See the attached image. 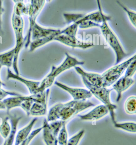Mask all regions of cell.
I'll return each instance as SVG.
<instances>
[{
    "mask_svg": "<svg viewBox=\"0 0 136 145\" xmlns=\"http://www.w3.org/2000/svg\"><path fill=\"white\" fill-rule=\"evenodd\" d=\"M7 80H14L22 83L27 87L31 95L37 93L40 84V81L30 80L16 74L11 70L10 68H7Z\"/></svg>",
    "mask_w": 136,
    "mask_h": 145,
    "instance_id": "9c48e42d",
    "label": "cell"
},
{
    "mask_svg": "<svg viewBox=\"0 0 136 145\" xmlns=\"http://www.w3.org/2000/svg\"><path fill=\"white\" fill-rule=\"evenodd\" d=\"M45 1H31L29 3L28 16L29 29L26 38H24V46L28 48L31 42V35L32 29L36 23V20L45 5Z\"/></svg>",
    "mask_w": 136,
    "mask_h": 145,
    "instance_id": "8992f818",
    "label": "cell"
},
{
    "mask_svg": "<svg viewBox=\"0 0 136 145\" xmlns=\"http://www.w3.org/2000/svg\"><path fill=\"white\" fill-rule=\"evenodd\" d=\"M3 145H7V140H6L5 141V142H4V144H3Z\"/></svg>",
    "mask_w": 136,
    "mask_h": 145,
    "instance_id": "b9f144b4",
    "label": "cell"
},
{
    "mask_svg": "<svg viewBox=\"0 0 136 145\" xmlns=\"http://www.w3.org/2000/svg\"><path fill=\"white\" fill-rule=\"evenodd\" d=\"M38 120V118H33L25 127L21 129L16 134L15 140V145H19L24 141L32 132L34 125Z\"/></svg>",
    "mask_w": 136,
    "mask_h": 145,
    "instance_id": "2e32d148",
    "label": "cell"
},
{
    "mask_svg": "<svg viewBox=\"0 0 136 145\" xmlns=\"http://www.w3.org/2000/svg\"><path fill=\"white\" fill-rule=\"evenodd\" d=\"M60 29L45 28L41 27L37 23L35 24L32 29L31 32V41L42 38L51 36L54 34L60 33Z\"/></svg>",
    "mask_w": 136,
    "mask_h": 145,
    "instance_id": "4fadbf2b",
    "label": "cell"
},
{
    "mask_svg": "<svg viewBox=\"0 0 136 145\" xmlns=\"http://www.w3.org/2000/svg\"><path fill=\"white\" fill-rule=\"evenodd\" d=\"M54 84L59 88L67 91L74 99V101H86L91 97L92 94L89 90L82 88H73L62 83L56 81Z\"/></svg>",
    "mask_w": 136,
    "mask_h": 145,
    "instance_id": "52a82bcc",
    "label": "cell"
},
{
    "mask_svg": "<svg viewBox=\"0 0 136 145\" xmlns=\"http://www.w3.org/2000/svg\"><path fill=\"white\" fill-rule=\"evenodd\" d=\"M126 112L129 114H133L136 112V97L131 96L128 97L125 104Z\"/></svg>",
    "mask_w": 136,
    "mask_h": 145,
    "instance_id": "4316f807",
    "label": "cell"
},
{
    "mask_svg": "<svg viewBox=\"0 0 136 145\" xmlns=\"http://www.w3.org/2000/svg\"><path fill=\"white\" fill-rule=\"evenodd\" d=\"M95 106L89 101H71L66 103H58L52 107L47 115V122L60 120L65 121L80 112Z\"/></svg>",
    "mask_w": 136,
    "mask_h": 145,
    "instance_id": "6da1fadb",
    "label": "cell"
},
{
    "mask_svg": "<svg viewBox=\"0 0 136 145\" xmlns=\"http://www.w3.org/2000/svg\"><path fill=\"white\" fill-rule=\"evenodd\" d=\"M134 83V80L132 78L122 76L115 83L112 85V89L117 92L116 102L120 101L121 98L122 92L126 90Z\"/></svg>",
    "mask_w": 136,
    "mask_h": 145,
    "instance_id": "7c38bea8",
    "label": "cell"
},
{
    "mask_svg": "<svg viewBox=\"0 0 136 145\" xmlns=\"http://www.w3.org/2000/svg\"><path fill=\"white\" fill-rule=\"evenodd\" d=\"M100 28L105 40L115 53L116 60L115 65H117L126 57L127 55L123 50L116 35L109 27L107 22H103L101 24Z\"/></svg>",
    "mask_w": 136,
    "mask_h": 145,
    "instance_id": "277c9868",
    "label": "cell"
},
{
    "mask_svg": "<svg viewBox=\"0 0 136 145\" xmlns=\"http://www.w3.org/2000/svg\"><path fill=\"white\" fill-rule=\"evenodd\" d=\"M58 144L59 145H67L68 141V134L66 124L62 127L57 137Z\"/></svg>",
    "mask_w": 136,
    "mask_h": 145,
    "instance_id": "4dcf8cb0",
    "label": "cell"
},
{
    "mask_svg": "<svg viewBox=\"0 0 136 145\" xmlns=\"http://www.w3.org/2000/svg\"><path fill=\"white\" fill-rule=\"evenodd\" d=\"M9 117H5L0 124V134L5 139L8 138L11 131V126L9 123Z\"/></svg>",
    "mask_w": 136,
    "mask_h": 145,
    "instance_id": "d4e9b609",
    "label": "cell"
},
{
    "mask_svg": "<svg viewBox=\"0 0 136 145\" xmlns=\"http://www.w3.org/2000/svg\"><path fill=\"white\" fill-rule=\"evenodd\" d=\"M84 133L85 131L84 130H81L79 131L78 133L68 140L67 145H78L81 139L84 135Z\"/></svg>",
    "mask_w": 136,
    "mask_h": 145,
    "instance_id": "e575fe53",
    "label": "cell"
},
{
    "mask_svg": "<svg viewBox=\"0 0 136 145\" xmlns=\"http://www.w3.org/2000/svg\"><path fill=\"white\" fill-rule=\"evenodd\" d=\"M22 95L21 94L14 91H9L5 90L0 87V101H3L4 99H5L8 96H19Z\"/></svg>",
    "mask_w": 136,
    "mask_h": 145,
    "instance_id": "74e56055",
    "label": "cell"
},
{
    "mask_svg": "<svg viewBox=\"0 0 136 145\" xmlns=\"http://www.w3.org/2000/svg\"><path fill=\"white\" fill-rule=\"evenodd\" d=\"M109 110L104 105H99L91 112L84 115H78L81 120L85 121H96L102 118L108 114Z\"/></svg>",
    "mask_w": 136,
    "mask_h": 145,
    "instance_id": "8fae6325",
    "label": "cell"
},
{
    "mask_svg": "<svg viewBox=\"0 0 136 145\" xmlns=\"http://www.w3.org/2000/svg\"><path fill=\"white\" fill-rule=\"evenodd\" d=\"M136 60H135L133 61L127 68L124 76L127 78H131L136 72Z\"/></svg>",
    "mask_w": 136,
    "mask_h": 145,
    "instance_id": "d590c367",
    "label": "cell"
},
{
    "mask_svg": "<svg viewBox=\"0 0 136 145\" xmlns=\"http://www.w3.org/2000/svg\"><path fill=\"white\" fill-rule=\"evenodd\" d=\"M2 67V66L0 64V72H1V70ZM5 85V84H4V83L1 81V78H0V87H1L2 86H3Z\"/></svg>",
    "mask_w": 136,
    "mask_h": 145,
    "instance_id": "60d3db41",
    "label": "cell"
},
{
    "mask_svg": "<svg viewBox=\"0 0 136 145\" xmlns=\"http://www.w3.org/2000/svg\"><path fill=\"white\" fill-rule=\"evenodd\" d=\"M47 112V105L34 102L32 105L29 116L37 117L44 116Z\"/></svg>",
    "mask_w": 136,
    "mask_h": 145,
    "instance_id": "7402d4cb",
    "label": "cell"
},
{
    "mask_svg": "<svg viewBox=\"0 0 136 145\" xmlns=\"http://www.w3.org/2000/svg\"><path fill=\"white\" fill-rule=\"evenodd\" d=\"M9 118L11 126V131L8 138L6 140H7V145H13L15 141L18 125L22 118L16 115H10Z\"/></svg>",
    "mask_w": 136,
    "mask_h": 145,
    "instance_id": "d6986e66",
    "label": "cell"
},
{
    "mask_svg": "<svg viewBox=\"0 0 136 145\" xmlns=\"http://www.w3.org/2000/svg\"><path fill=\"white\" fill-rule=\"evenodd\" d=\"M55 77L51 72H50L40 82L39 86L37 90V93L44 92L49 89L55 82Z\"/></svg>",
    "mask_w": 136,
    "mask_h": 145,
    "instance_id": "cb8c5ba5",
    "label": "cell"
},
{
    "mask_svg": "<svg viewBox=\"0 0 136 145\" xmlns=\"http://www.w3.org/2000/svg\"><path fill=\"white\" fill-rule=\"evenodd\" d=\"M43 139L46 145H58L57 137L53 135L50 130L49 123L46 119L43 122Z\"/></svg>",
    "mask_w": 136,
    "mask_h": 145,
    "instance_id": "ac0fdd59",
    "label": "cell"
},
{
    "mask_svg": "<svg viewBox=\"0 0 136 145\" xmlns=\"http://www.w3.org/2000/svg\"><path fill=\"white\" fill-rule=\"evenodd\" d=\"M60 34V33H58L46 38H42V39L31 41L29 46L30 51V52H33L37 48H39L51 41L54 40V39L56 38V36Z\"/></svg>",
    "mask_w": 136,
    "mask_h": 145,
    "instance_id": "44dd1931",
    "label": "cell"
},
{
    "mask_svg": "<svg viewBox=\"0 0 136 145\" xmlns=\"http://www.w3.org/2000/svg\"><path fill=\"white\" fill-rule=\"evenodd\" d=\"M74 23L77 24L79 26V28L81 29H85L93 27H100L101 26V24H99L96 23L91 21H87V20H81V19Z\"/></svg>",
    "mask_w": 136,
    "mask_h": 145,
    "instance_id": "1f68e13d",
    "label": "cell"
},
{
    "mask_svg": "<svg viewBox=\"0 0 136 145\" xmlns=\"http://www.w3.org/2000/svg\"><path fill=\"white\" fill-rule=\"evenodd\" d=\"M78 28L79 26L77 24L73 23L68 27L61 30L60 34L64 35L70 37H76Z\"/></svg>",
    "mask_w": 136,
    "mask_h": 145,
    "instance_id": "f546056e",
    "label": "cell"
},
{
    "mask_svg": "<svg viewBox=\"0 0 136 145\" xmlns=\"http://www.w3.org/2000/svg\"><path fill=\"white\" fill-rule=\"evenodd\" d=\"M4 10L2 6V1L0 0V30L2 29V16Z\"/></svg>",
    "mask_w": 136,
    "mask_h": 145,
    "instance_id": "f35d334b",
    "label": "cell"
},
{
    "mask_svg": "<svg viewBox=\"0 0 136 145\" xmlns=\"http://www.w3.org/2000/svg\"><path fill=\"white\" fill-rule=\"evenodd\" d=\"M43 126L37 128L36 129L33 131L30 135L22 142L19 145H29L30 142L34 140V138L43 130Z\"/></svg>",
    "mask_w": 136,
    "mask_h": 145,
    "instance_id": "836d02e7",
    "label": "cell"
},
{
    "mask_svg": "<svg viewBox=\"0 0 136 145\" xmlns=\"http://www.w3.org/2000/svg\"><path fill=\"white\" fill-rule=\"evenodd\" d=\"M136 56L134 55L124 62L116 65L110 68L102 74L103 80L102 87H107L115 83L123 74L128 65L136 60Z\"/></svg>",
    "mask_w": 136,
    "mask_h": 145,
    "instance_id": "5b68a950",
    "label": "cell"
},
{
    "mask_svg": "<svg viewBox=\"0 0 136 145\" xmlns=\"http://www.w3.org/2000/svg\"><path fill=\"white\" fill-rule=\"evenodd\" d=\"M65 55L66 58L59 66L56 67L53 66L52 67L51 72L55 78L71 68L77 67L78 65H82L85 64V62L78 61L68 53H65Z\"/></svg>",
    "mask_w": 136,
    "mask_h": 145,
    "instance_id": "ba28073f",
    "label": "cell"
},
{
    "mask_svg": "<svg viewBox=\"0 0 136 145\" xmlns=\"http://www.w3.org/2000/svg\"><path fill=\"white\" fill-rule=\"evenodd\" d=\"M114 126L116 128L121 129L131 133H135L136 132V124L134 122L120 123L116 122L114 123Z\"/></svg>",
    "mask_w": 136,
    "mask_h": 145,
    "instance_id": "484cf974",
    "label": "cell"
},
{
    "mask_svg": "<svg viewBox=\"0 0 136 145\" xmlns=\"http://www.w3.org/2000/svg\"><path fill=\"white\" fill-rule=\"evenodd\" d=\"M29 98V96L21 95L5 98L3 101L7 113L15 108L20 107L22 103Z\"/></svg>",
    "mask_w": 136,
    "mask_h": 145,
    "instance_id": "e0dca14e",
    "label": "cell"
},
{
    "mask_svg": "<svg viewBox=\"0 0 136 145\" xmlns=\"http://www.w3.org/2000/svg\"><path fill=\"white\" fill-rule=\"evenodd\" d=\"M6 107L5 104L3 103V101H0V110L6 109Z\"/></svg>",
    "mask_w": 136,
    "mask_h": 145,
    "instance_id": "ab89813d",
    "label": "cell"
},
{
    "mask_svg": "<svg viewBox=\"0 0 136 145\" xmlns=\"http://www.w3.org/2000/svg\"><path fill=\"white\" fill-rule=\"evenodd\" d=\"M15 6L13 13L18 16H28L29 3L25 4L23 1H14Z\"/></svg>",
    "mask_w": 136,
    "mask_h": 145,
    "instance_id": "603a6c76",
    "label": "cell"
},
{
    "mask_svg": "<svg viewBox=\"0 0 136 145\" xmlns=\"http://www.w3.org/2000/svg\"></svg>",
    "mask_w": 136,
    "mask_h": 145,
    "instance_id": "7bdbcfd3",
    "label": "cell"
},
{
    "mask_svg": "<svg viewBox=\"0 0 136 145\" xmlns=\"http://www.w3.org/2000/svg\"><path fill=\"white\" fill-rule=\"evenodd\" d=\"M54 40L58 41L65 45L73 48L86 49L93 46L92 44L81 41L76 37H70L63 34H60L56 36Z\"/></svg>",
    "mask_w": 136,
    "mask_h": 145,
    "instance_id": "30bf717a",
    "label": "cell"
},
{
    "mask_svg": "<svg viewBox=\"0 0 136 145\" xmlns=\"http://www.w3.org/2000/svg\"><path fill=\"white\" fill-rule=\"evenodd\" d=\"M76 71L79 74L84 77L90 84L96 86L102 87L103 80L102 74L87 72L79 67H74Z\"/></svg>",
    "mask_w": 136,
    "mask_h": 145,
    "instance_id": "5bb4252c",
    "label": "cell"
},
{
    "mask_svg": "<svg viewBox=\"0 0 136 145\" xmlns=\"http://www.w3.org/2000/svg\"><path fill=\"white\" fill-rule=\"evenodd\" d=\"M81 78L84 84L92 95L101 101L104 104V106L108 108L110 114L111 120L113 123H114L116 122L115 119V110L117 108V106L111 103L110 97V92L113 90V89H108L106 87L93 85L90 84L84 77L81 76Z\"/></svg>",
    "mask_w": 136,
    "mask_h": 145,
    "instance_id": "3957f363",
    "label": "cell"
},
{
    "mask_svg": "<svg viewBox=\"0 0 136 145\" xmlns=\"http://www.w3.org/2000/svg\"><path fill=\"white\" fill-rule=\"evenodd\" d=\"M11 23L16 37V46L14 47L15 56L12 67L15 73L19 75L18 67V57L19 53L25 43L23 35L24 21L22 17L18 16L13 13L12 16Z\"/></svg>",
    "mask_w": 136,
    "mask_h": 145,
    "instance_id": "7a4b0ae2",
    "label": "cell"
},
{
    "mask_svg": "<svg viewBox=\"0 0 136 145\" xmlns=\"http://www.w3.org/2000/svg\"><path fill=\"white\" fill-rule=\"evenodd\" d=\"M85 14L81 13H64L63 16L65 19V22L67 24L74 23L78 22L79 20L82 18Z\"/></svg>",
    "mask_w": 136,
    "mask_h": 145,
    "instance_id": "f1b7e54d",
    "label": "cell"
},
{
    "mask_svg": "<svg viewBox=\"0 0 136 145\" xmlns=\"http://www.w3.org/2000/svg\"><path fill=\"white\" fill-rule=\"evenodd\" d=\"M117 4L123 9V10L127 13L130 22L131 23L134 27H136V14L135 12L132 11L131 10H129L127 7L122 5L120 2L116 1Z\"/></svg>",
    "mask_w": 136,
    "mask_h": 145,
    "instance_id": "d6a6232c",
    "label": "cell"
},
{
    "mask_svg": "<svg viewBox=\"0 0 136 145\" xmlns=\"http://www.w3.org/2000/svg\"><path fill=\"white\" fill-rule=\"evenodd\" d=\"M14 56V48L6 52L0 54V64L2 67H6L7 68H10L12 67Z\"/></svg>",
    "mask_w": 136,
    "mask_h": 145,
    "instance_id": "ffe728a7",
    "label": "cell"
},
{
    "mask_svg": "<svg viewBox=\"0 0 136 145\" xmlns=\"http://www.w3.org/2000/svg\"><path fill=\"white\" fill-rule=\"evenodd\" d=\"M34 102L32 100V97L31 95L29 96V98L26 101H24L22 105H21L20 107L27 114V115H28L29 114L30 111L31 109L32 105L34 103Z\"/></svg>",
    "mask_w": 136,
    "mask_h": 145,
    "instance_id": "8d00e7d4",
    "label": "cell"
},
{
    "mask_svg": "<svg viewBox=\"0 0 136 145\" xmlns=\"http://www.w3.org/2000/svg\"><path fill=\"white\" fill-rule=\"evenodd\" d=\"M98 7V10L97 12L90 13L87 15H85L82 18L81 20H87V21H91L96 23L102 24L103 22H108L110 21L111 19V17L109 16H106L104 15L102 8L101 5L100 4V1H97Z\"/></svg>",
    "mask_w": 136,
    "mask_h": 145,
    "instance_id": "9a60e30c",
    "label": "cell"
},
{
    "mask_svg": "<svg viewBox=\"0 0 136 145\" xmlns=\"http://www.w3.org/2000/svg\"><path fill=\"white\" fill-rule=\"evenodd\" d=\"M65 124H66V122L62 120L53 121L51 123H49V129L52 134L58 137L62 127Z\"/></svg>",
    "mask_w": 136,
    "mask_h": 145,
    "instance_id": "83f0119b",
    "label": "cell"
}]
</instances>
